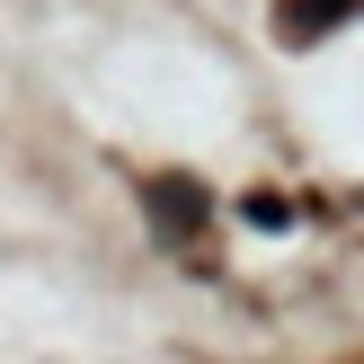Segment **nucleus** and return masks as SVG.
Instances as JSON below:
<instances>
[{"instance_id": "obj_1", "label": "nucleus", "mask_w": 364, "mask_h": 364, "mask_svg": "<svg viewBox=\"0 0 364 364\" xmlns=\"http://www.w3.org/2000/svg\"><path fill=\"white\" fill-rule=\"evenodd\" d=\"M151 213H160L169 231H196V223H205V196H196L187 178H160V187H151Z\"/></svg>"}, {"instance_id": "obj_2", "label": "nucleus", "mask_w": 364, "mask_h": 364, "mask_svg": "<svg viewBox=\"0 0 364 364\" xmlns=\"http://www.w3.org/2000/svg\"><path fill=\"white\" fill-rule=\"evenodd\" d=\"M355 0H284V36H311V27H329V18H347Z\"/></svg>"}]
</instances>
